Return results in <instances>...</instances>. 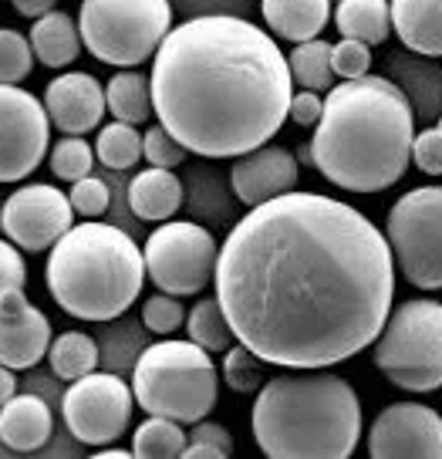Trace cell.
I'll return each instance as SVG.
<instances>
[{
	"label": "cell",
	"mask_w": 442,
	"mask_h": 459,
	"mask_svg": "<svg viewBox=\"0 0 442 459\" xmlns=\"http://www.w3.org/2000/svg\"><path fill=\"white\" fill-rule=\"evenodd\" d=\"M216 301L233 338L281 368H331L382 334L395 298L388 237L325 193L250 206L216 257Z\"/></svg>",
	"instance_id": "cell-1"
},
{
	"label": "cell",
	"mask_w": 442,
	"mask_h": 459,
	"mask_svg": "<svg viewBox=\"0 0 442 459\" xmlns=\"http://www.w3.org/2000/svg\"><path fill=\"white\" fill-rule=\"evenodd\" d=\"M149 78L159 126L203 159H237L267 145L287 122L294 95L281 44L230 14L172 28Z\"/></svg>",
	"instance_id": "cell-2"
},
{
	"label": "cell",
	"mask_w": 442,
	"mask_h": 459,
	"mask_svg": "<svg viewBox=\"0 0 442 459\" xmlns=\"http://www.w3.org/2000/svg\"><path fill=\"white\" fill-rule=\"evenodd\" d=\"M412 139V101L392 78H344L314 126V169L344 193H382L409 169Z\"/></svg>",
	"instance_id": "cell-3"
},
{
	"label": "cell",
	"mask_w": 442,
	"mask_h": 459,
	"mask_svg": "<svg viewBox=\"0 0 442 459\" xmlns=\"http://www.w3.org/2000/svg\"><path fill=\"white\" fill-rule=\"evenodd\" d=\"M250 429L271 459H348L361 439V402L342 375L284 372L260 385Z\"/></svg>",
	"instance_id": "cell-4"
},
{
	"label": "cell",
	"mask_w": 442,
	"mask_h": 459,
	"mask_svg": "<svg viewBox=\"0 0 442 459\" xmlns=\"http://www.w3.org/2000/svg\"><path fill=\"white\" fill-rule=\"evenodd\" d=\"M145 281V257L126 230L85 220L72 227L48 257V290L65 315L112 321L126 315Z\"/></svg>",
	"instance_id": "cell-5"
},
{
	"label": "cell",
	"mask_w": 442,
	"mask_h": 459,
	"mask_svg": "<svg viewBox=\"0 0 442 459\" xmlns=\"http://www.w3.org/2000/svg\"><path fill=\"white\" fill-rule=\"evenodd\" d=\"M220 372L210 351L189 342H156L135 359L132 395L149 416H166L176 422H200L213 412Z\"/></svg>",
	"instance_id": "cell-6"
},
{
	"label": "cell",
	"mask_w": 442,
	"mask_h": 459,
	"mask_svg": "<svg viewBox=\"0 0 442 459\" xmlns=\"http://www.w3.org/2000/svg\"><path fill=\"white\" fill-rule=\"evenodd\" d=\"M375 368L402 392L442 388V304L402 301L375 338Z\"/></svg>",
	"instance_id": "cell-7"
},
{
	"label": "cell",
	"mask_w": 442,
	"mask_h": 459,
	"mask_svg": "<svg viewBox=\"0 0 442 459\" xmlns=\"http://www.w3.org/2000/svg\"><path fill=\"white\" fill-rule=\"evenodd\" d=\"M82 41L105 65L135 68L156 57L172 30L169 0H82Z\"/></svg>",
	"instance_id": "cell-8"
},
{
	"label": "cell",
	"mask_w": 442,
	"mask_h": 459,
	"mask_svg": "<svg viewBox=\"0 0 442 459\" xmlns=\"http://www.w3.org/2000/svg\"><path fill=\"white\" fill-rule=\"evenodd\" d=\"M386 237L409 284L442 290V186H419L399 196L388 210Z\"/></svg>",
	"instance_id": "cell-9"
},
{
	"label": "cell",
	"mask_w": 442,
	"mask_h": 459,
	"mask_svg": "<svg viewBox=\"0 0 442 459\" xmlns=\"http://www.w3.org/2000/svg\"><path fill=\"white\" fill-rule=\"evenodd\" d=\"M145 273L149 281L176 298L200 294L213 281L220 247L216 237L200 223L189 220H166L145 240Z\"/></svg>",
	"instance_id": "cell-10"
},
{
	"label": "cell",
	"mask_w": 442,
	"mask_h": 459,
	"mask_svg": "<svg viewBox=\"0 0 442 459\" xmlns=\"http://www.w3.org/2000/svg\"><path fill=\"white\" fill-rule=\"evenodd\" d=\"M135 395L132 388L108 372H91L74 378L61 399L65 426L78 443L108 446L129 429Z\"/></svg>",
	"instance_id": "cell-11"
},
{
	"label": "cell",
	"mask_w": 442,
	"mask_h": 459,
	"mask_svg": "<svg viewBox=\"0 0 442 459\" xmlns=\"http://www.w3.org/2000/svg\"><path fill=\"white\" fill-rule=\"evenodd\" d=\"M51 152V115L21 85H0V183H21Z\"/></svg>",
	"instance_id": "cell-12"
},
{
	"label": "cell",
	"mask_w": 442,
	"mask_h": 459,
	"mask_svg": "<svg viewBox=\"0 0 442 459\" xmlns=\"http://www.w3.org/2000/svg\"><path fill=\"white\" fill-rule=\"evenodd\" d=\"M74 227L72 200L51 183H28L14 189L0 206V230L21 250L41 254Z\"/></svg>",
	"instance_id": "cell-13"
},
{
	"label": "cell",
	"mask_w": 442,
	"mask_h": 459,
	"mask_svg": "<svg viewBox=\"0 0 442 459\" xmlns=\"http://www.w3.org/2000/svg\"><path fill=\"white\" fill-rule=\"evenodd\" d=\"M375 459H442V416L422 402H395L368 429Z\"/></svg>",
	"instance_id": "cell-14"
},
{
	"label": "cell",
	"mask_w": 442,
	"mask_h": 459,
	"mask_svg": "<svg viewBox=\"0 0 442 459\" xmlns=\"http://www.w3.org/2000/svg\"><path fill=\"white\" fill-rule=\"evenodd\" d=\"M51 348V321L28 301L24 287L0 298V361L14 372L34 368Z\"/></svg>",
	"instance_id": "cell-15"
},
{
	"label": "cell",
	"mask_w": 442,
	"mask_h": 459,
	"mask_svg": "<svg viewBox=\"0 0 442 459\" xmlns=\"http://www.w3.org/2000/svg\"><path fill=\"white\" fill-rule=\"evenodd\" d=\"M44 108L51 115V126L65 135H85L99 129L108 101L99 78L88 72H65L51 78V85L44 88Z\"/></svg>",
	"instance_id": "cell-16"
},
{
	"label": "cell",
	"mask_w": 442,
	"mask_h": 459,
	"mask_svg": "<svg viewBox=\"0 0 442 459\" xmlns=\"http://www.w3.org/2000/svg\"><path fill=\"white\" fill-rule=\"evenodd\" d=\"M230 186L247 206H260L281 193H290L298 186V156L281 145H260L247 156H237L230 169Z\"/></svg>",
	"instance_id": "cell-17"
},
{
	"label": "cell",
	"mask_w": 442,
	"mask_h": 459,
	"mask_svg": "<svg viewBox=\"0 0 442 459\" xmlns=\"http://www.w3.org/2000/svg\"><path fill=\"white\" fill-rule=\"evenodd\" d=\"M51 409L38 395H14L0 405V443L14 453H38L51 439Z\"/></svg>",
	"instance_id": "cell-18"
},
{
	"label": "cell",
	"mask_w": 442,
	"mask_h": 459,
	"mask_svg": "<svg viewBox=\"0 0 442 459\" xmlns=\"http://www.w3.org/2000/svg\"><path fill=\"white\" fill-rule=\"evenodd\" d=\"M392 30L426 57H442V0H392Z\"/></svg>",
	"instance_id": "cell-19"
},
{
	"label": "cell",
	"mask_w": 442,
	"mask_h": 459,
	"mask_svg": "<svg viewBox=\"0 0 442 459\" xmlns=\"http://www.w3.org/2000/svg\"><path fill=\"white\" fill-rule=\"evenodd\" d=\"M129 206L145 223H166L183 210V183L172 169L149 166L129 183Z\"/></svg>",
	"instance_id": "cell-20"
},
{
	"label": "cell",
	"mask_w": 442,
	"mask_h": 459,
	"mask_svg": "<svg viewBox=\"0 0 442 459\" xmlns=\"http://www.w3.org/2000/svg\"><path fill=\"white\" fill-rule=\"evenodd\" d=\"M267 28L290 44L314 41L328 28L331 0H264L260 4Z\"/></svg>",
	"instance_id": "cell-21"
},
{
	"label": "cell",
	"mask_w": 442,
	"mask_h": 459,
	"mask_svg": "<svg viewBox=\"0 0 442 459\" xmlns=\"http://www.w3.org/2000/svg\"><path fill=\"white\" fill-rule=\"evenodd\" d=\"M30 48H34V57L41 61L44 68H65V65H74L78 55H82V30L65 11H48L44 17H38L30 24Z\"/></svg>",
	"instance_id": "cell-22"
},
{
	"label": "cell",
	"mask_w": 442,
	"mask_h": 459,
	"mask_svg": "<svg viewBox=\"0 0 442 459\" xmlns=\"http://www.w3.org/2000/svg\"><path fill=\"white\" fill-rule=\"evenodd\" d=\"M334 28L342 30V38L382 44L388 41V30H392V4L388 0H338Z\"/></svg>",
	"instance_id": "cell-23"
},
{
	"label": "cell",
	"mask_w": 442,
	"mask_h": 459,
	"mask_svg": "<svg viewBox=\"0 0 442 459\" xmlns=\"http://www.w3.org/2000/svg\"><path fill=\"white\" fill-rule=\"evenodd\" d=\"M105 101L118 122L139 126L156 112L152 108V78H145L143 72H115L105 85Z\"/></svg>",
	"instance_id": "cell-24"
},
{
	"label": "cell",
	"mask_w": 442,
	"mask_h": 459,
	"mask_svg": "<svg viewBox=\"0 0 442 459\" xmlns=\"http://www.w3.org/2000/svg\"><path fill=\"white\" fill-rule=\"evenodd\" d=\"M48 361H51V372L57 378L74 382V378L91 375L99 368V344L91 342V334H85V331H65V334L51 338Z\"/></svg>",
	"instance_id": "cell-25"
},
{
	"label": "cell",
	"mask_w": 442,
	"mask_h": 459,
	"mask_svg": "<svg viewBox=\"0 0 442 459\" xmlns=\"http://www.w3.org/2000/svg\"><path fill=\"white\" fill-rule=\"evenodd\" d=\"M287 65H290V78H294V85L308 88V91H331V85H334L331 44L321 41V38L294 44V51L287 55Z\"/></svg>",
	"instance_id": "cell-26"
},
{
	"label": "cell",
	"mask_w": 442,
	"mask_h": 459,
	"mask_svg": "<svg viewBox=\"0 0 442 459\" xmlns=\"http://www.w3.org/2000/svg\"><path fill=\"white\" fill-rule=\"evenodd\" d=\"M186 443H189V436L179 429L176 419L149 416L132 436V453L139 459H172L183 456Z\"/></svg>",
	"instance_id": "cell-27"
},
{
	"label": "cell",
	"mask_w": 442,
	"mask_h": 459,
	"mask_svg": "<svg viewBox=\"0 0 442 459\" xmlns=\"http://www.w3.org/2000/svg\"><path fill=\"white\" fill-rule=\"evenodd\" d=\"M186 331L196 344H203L206 351H227L230 344L237 342L233 338V328H230L227 315L216 298H203L196 301L193 311H186Z\"/></svg>",
	"instance_id": "cell-28"
},
{
	"label": "cell",
	"mask_w": 442,
	"mask_h": 459,
	"mask_svg": "<svg viewBox=\"0 0 442 459\" xmlns=\"http://www.w3.org/2000/svg\"><path fill=\"white\" fill-rule=\"evenodd\" d=\"M95 156H99V162H105V166L115 172L132 169V166L143 159V135L135 132V126L115 118L112 126H105V129L99 132V139H95Z\"/></svg>",
	"instance_id": "cell-29"
},
{
	"label": "cell",
	"mask_w": 442,
	"mask_h": 459,
	"mask_svg": "<svg viewBox=\"0 0 442 459\" xmlns=\"http://www.w3.org/2000/svg\"><path fill=\"white\" fill-rule=\"evenodd\" d=\"M34 68V48L21 30L0 28V85H21Z\"/></svg>",
	"instance_id": "cell-30"
},
{
	"label": "cell",
	"mask_w": 442,
	"mask_h": 459,
	"mask_svg": "<svg viewBox=\"0 0 442 459\" xmlns=\"http://www.w3.org/2000/svg\"><path fill=\"white\" fill-rule=\"evenodd\" d=\"M91 162H95V152L82 135H61V143H55L51 149V172L65 183H78L91 176Z\"/></svg>",
	"instance_id": "cell-31"
},
{
	"label": "cell",
	"mask_w": 442,
	"mask_h": 459,
	"mask_svg": "<svg viewBox=\"0 0 442 459\" xmlns=\"http://www.w3.org/2000/svg\"><path fill=\"white\" fill-rule=\"evenodd\" d=\"M223 382H227L233 392H257L264 385V368H260V359L247 348V344H230L223 351Z\"/></svg>",
	"instance_id": "cell-32"
},
{
	"label": "cell",
	"mask_w": 442,
	"mask_h": 459,
	"mask_svg": "<svg viewBox=\"0 0 442 459\" xmlns=\"http://www.w3.org/2000/svg\"><path fill=\"white\" fill-rule=\"evenodd\" d=\"M183 321H186V311H183V304H179L176 294L159 290V294H152V298H145L143 325L152 331V334H172Z\"/></svg>",
	"instance_id": "cell-33"
},
{
	"label": "cell",
	"mask_w": 442,
	"mask_h": 459,
	"mask_svg": "<svg viewBox=\"0 0 442 459\" xmlns=\"http://www.w3.org/2000/svg\"><path fill=\"white\" fill-rule=\"evenodd\" d=\"M331 68L338 78H361L371 72V44L355 41V38H342L331 44Z\"/></svg>",
	"instance_id": "cell-34"
},
{
	"label": "cell",
	"mask_w": 442,
	"mask_h": 459,
	"mask_svg": "<svg viewBox=\"0 0 442 459\" xmlns=\"http://www.w3.org/2000/svg\"><path fill=\"white\" fill-rule=\"evenodd\" d=\"M143 156L152 162V166H162V169H176L186 159V145L172 135L166 126H152V129L143 135Z\"/></svg>",
	"instance_id": "cell-35"
},
{
	"label": "cell",
	"mask_w": 442,
	"mask_h": 459,
	"mask_svg": "<svg viewBox=\"0 0 442 459\" xmlns=\"http://www.w3.org/2000/svg\"><path fill=\"white\" fill-rule=\"evenodd\" d=\"M68 200H72L74 213L78 216H85V220H99V216L108 210V186H105L101 179H95V176H85V179L72 183Z\"/></svg>",
	"instance_id": "cell-36"
},
{
	"label": "cell",
	"mask_w": 442,
	"mask_h": 459,
	"mask_svg": "<svg viewBox=\"0 0 442 459\" xmlns=\"http://www.w3.org/2000/svg\"><path fill=\"white\" fill-rule=\"evenodd\" d=\"M412 162L426 176H442V129H422L412 139Z\"/></svg>",
	"instance_id": "cell-37"
},
{
	"label": "cell",
	"mask_w": 442,
	"mask_h": 459,
	"mask_svg": "<svg viewBox=\"0 0 442 459\" xmlns=\"http://www.w3.org/2000/svg\"><path fill=\"white\" fill-rule=\"evenodd\" d=\"M24 284H28V267H24V260L17 254V244L0 240V298Z\"/></svg>",
	"instance_id": "cell-38"
},
{
	"label": "cell",
	"mask_w": 442,
	"mask_h": 459,
	"mask_svg": "<svg viewBox=\"0 0 442 459\" xmlns=\"http://www.w3.org/2000/svg\"><path fill=\"white\" fill-rule=\"evenodd\" d=\"M321 112H325V99H321V91H308V88H300L298 95H290V108H287V118L294 122V126H317L321 122Z\"/></svg>",
	"instance_id": "cell-39"
},
{
	"label": "cell",
	"mask_w": 442,
	"mask_h": 459,
	"mask_svg": "<svg viewBox=\"0 0 442 459\" xmlns=\"http://www.w3.org/2000/svg\"><path fill=\"white\" fill-rule=\"evenodd\" d=\"M189 443H203V446H213L220 459H230L233 456V439H230V432L220 426V422H193V429H189Z\"/></svg>",
	"instance_id": "cell-40"
},
{
	"label": "cell",
	"mask_w": 442,
	"mask_h": 459,
	"mask_svg": "<svg viewBox=\"0 0 442 459\" xmlns=\"http://www.w3.org/2000/svg\"><path fill=\"white\" fill-rule=\"evenodd\" d=\"M11 4H14V11L21 17H34V21H38V17H44L48 11H55L57 0H11Z\"/></svg>",
	"instance_id": "cell-41"
},
{
	"label": "cell",
	"mask_w": 442,
	"mask_h": 459,
	"mask_svg": "<svg viewBox=\"0 0 442 459\" xmlns=\"http://www.w3.org/2000/svg\"><path fill=\"white\" fill-rule=\"evenodd\" d=\"M14 395H17V375H14L11 365H4V361H0V405H4V402H11Z\"/></svg>",
	"instance_id": "cell-42"
},
{
	"label": "cell",
	"mask_w": 442,
	"mask_h": 459,
	"mask_svg": "<svg viewBox=\"0 0 442 459\" xmlns=\"http://www.w3.org/2000/svg\"><path fill=\"white\" fill-rule=\"evenodd\" d=\"M183 459H220L213 446H203V443H186Z\"/></svg>",
	"instance_id": "cell-43"
},
{
	"label": "cell",
	"mask_w": 442,
	"mask_h": 459,
	"mask_svg": "<svg viewBox=\"0 0 442 459\" xmlns=\"http://www.w3.org/2000/svg\"><path fill=\"white\" fill-rule=\"evenodd\" d=\"M99 459H129V456H135L132 449H101V453H95Z\"/></svg>",
	"instance_id": "cell-44"
},
{
	"label": "cell",
	"mask_w": 442,
	"mask_h": 459,
	"mask_svg": "<svg viewBox=\"0 0 442 459\" xmlns=\"http://www.w3.org/2000/svg\"><path fill=\"white\" fill-rule=\"evenodd\" d=\"M298 166H314L311 145H300V149H298Z\"/></svg>",
	"instance_id": "cell-45"
},
{
	"label": "cell",
	"mask_w": 442,
	"mask_h": 459,
	"mask_svg": "<svg viewBox=\"0 0 442 459\" xmlns=\"http://www.w3.org/2000/svg\"><path fill=\"white\" fill-rule=\"evenodd\" d=\"M439 129H442V118H439Z\"/></svg>",
	"instance_id": "cell-46"
}]
</instances>
